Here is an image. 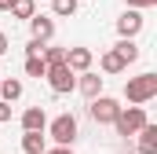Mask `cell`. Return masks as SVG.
I'll list each match as a JSON object with an SVG mask.
<instances>
[{
  "label": "cell",
  "instance_id": "24",
  "mask_svg": "<svg viewBox=\"0 0 157 154\" xmlns=\"http://www.w3.org/2000/svg\"><path fill=\"white\" fill-rule=\"evenodd\" d=\"M0 55H7V37L0 33Z\"/></svg>",
  "mask_w": 157,
  "mask_h": 154
},
{
  "label": "cell",
  "instance_id": "22",
  "mask_svg": "<svg viewBox=\"0 0 157 154\" xmlns=\"http://www.w3.org/2000/svg\"><path fill=\"white\" fill-rule=\"evenodd\" d=\"M157 0H128V7H139V11H143V7H154Z\"/></svg>",
  "mask_w": 157,
  "mask_h": 154
},
{
  "label": "cell",
  "instance_id": "3",
  "mask_svg": "<svg viewBox=\"0 0 157 154\" xmlns=\"http://www.w3.org/2000/svg\"><path fill=\"white\" fill-rule=\"evenodd\" d=\"M48 128V136L59 143V147H73L77 143V117L73 114H59L51 125H44Z\"/></svg>",
  "mask_w": 157,
  "mask_h": 154
},
{
  "label": "cell",
  "instance_id": "15",
  "mask_svg": "<svg viewBox=\"0 0 157 154\" xmlns=\"http://www.w3.org/2000/svg\"><path fill=\"white\" fill-rule=\"evenodd\" d=\"M15 18H22V22H29L33 15H37V0H11V7H7Z\"/></svg>",
  "mask_w": 157,
  "mask_h": 154
},
{
  "label": "cell",
  "instance_id": "16",
  "mask_svg": "<svg viewBox=\"0 0 157 154\" xmlns=\"http://www.w3.org/2000/svg\"><path fill=\"white\" fill-rule=\"evenodd\" d=\"M99 66H102V74H121V70H124V66H128V63H124V59H121L117 51H113V48H110V51H106V55H102V59H99Z\"/></svg>",
  "mask_w": 157,
  "mask_h": 154
},
{
  "label": "cell",
  "instance_id": "21",
  "mask_svg": "<svg viewBox=\"0 0 157 154\" xmlns=\"http://www.w3.org/2000/svg\"><path fill=\"white\" fill-rule=\"evenodd\" d=\"M7 121H11V103L0 99V125H7Z\"/></svg>",
  "mask_w": 157,
  "mask_h": 154
},
{
  "label": "cell",
  "instance_id": "17",
  "mask_svg": "<svg viewBox=\"0 0 157 154\" xmlns=\"http://www.w3.org/2000/svg\"><path fill=\"white\" fill-rule=\"evenodd\" d=\"M48 74V63H44V59H40V55H26V77H44Z\"/></svg>",
  "mask_w": 157,
  "mask_h": 154
},
{
  "label": "cell",
  "instance_id": "9",
  "mask_svg": "<svg viewBox=\"0 0 157 154\" xmlns=\"http://www.w3.org/2000/svg\"><path fill=\"white\" fill-rule=\"evenodd\" d=\"M135 136H139V154H157V125L146 121Z\"/></svg>",
  "mask_w": 157,
  "mask_h": 154
},
{
  "label": "cell",
  "instance_id": "10",
  "mask_svg": "<svg viewBox=\"0 0 157 154\" xmlns=\"http://www.w3.org/2000/svg\"><path fill=\"white\" fill-rule=\"evenodd\" d=\"M44 125H48V114H44V107H26V110H22V128L44 132Z\"/></svg>",
  "mask_w": 157,
  "mask_h": 154
},
{
  "label": "cell",
  "instance_id": "12",
  "mask_svg": "<svg viewBox=\"0 0 157 154\" xmlns=\"http://www.w3.org/2000/svg\"><path fill=\"white\" fill-rule=\"evenodd\" d=\"M44 132H33V128H22V154H44Z\"/></svg>",
  "mask_w": 157,
  "mask_h": 154
},
{
  "label": "cell",
  "instance_id": "20",
  "mask_svg": "<svg viewBox=\"0 0 157 154\" xmlns=\"http://www.w3.org/2000/svg\"><path fill=\"white\" fill-rule=\"evenodd\" d=\"M44 44H48V40H29V44H26V55H40V51H44Z\"/></svg>",
  "mask_w": 157,
  "mask_h": 154
},
{
  "label": "cell",
  "instance_id": "25",
  "mask_svg": "<svg viewBox=\"0 0 157 154\" xmlns=\"http://www.w3.org/2000/svg\"><path fill=\"white\" fill-rule=\"evenodd\" d=\"M7 7H11V0H0V11H7Z\"/></svg>",
  "mask_w": 157,
  "mask_h": 154
},
{
  "label": "cell",
  "instance_id": "4",
  "mask_svg": "<svg viewBox=\"0 0 157 154\" xmlns=\"http://www.w3.org/2000/svg\"><path fill=\"white\" fill-rule=\"evenodd\" d=\"M117 110H121V103L113 99V95H91L88 99V114H91V121L95 125H113V117H117Z\"/></svg>",
  "mask_w": 157,
  "mask_h": 154
},
{
  "label": "cell",
  "instance_id": "2",
  "mask_svg": "<svg viewBox=\"0 0 157 154\" xmlns=\"http://www.w3.org/2000/svg\"><path fill=\"white\" fill-rule=\"evenodd\" d=\"M154 95H157V74L128 77V84H124V99L128 103H150Z\"/></svg>",
  "mask_w": 157,
  "mask_h": 154
},
{
  "label": "cell",
  "instance_id": "19",
  "mask_svg": "<svg viewBox=\"0 0 157 154\" xmlns=\"http://www.w3.org/2000/svg\"><path fill=\"white\" fill-rule=\"evenodd\" d=\"M77 4L80 0H51V11L59 18H70V15H77Z\"/></svg>",
  "mask_w": 157,
  "mask_h": 154
},
{
  "label": "cell",
  "instance_id": "14",
  "mask_svg": "<svg viewBox=\"0 0 157 154\" xmlns=\"http://www.w3.org/2000/svg\"><path fill=\"white\" fill-rule=\"evenodd\" d=\"M22 81L18 77H7V81H0V95H4V103H15V99H22Z\"/></svg>",
  "mask_w": 157,
  "mask_h": 154
},
{
  "label": "cell",
  "instance_id": "8",
  "mask_svg": "<svg viewBox=\"0 0 157 154\" xmlns=\"http://www.w3.org/2000/svg\"><path fill=\"white\" fill-rule=\"evenodd\" d=\"M29 33L37 40H51L55 37V18H48V15H33L29 18Z\"/></svg>",
  "mask_w": 157,
  "mask_h": 154
},
{
  "label": "cell",
  "instance_id": "11",
  "mask_svg": "<svg viewBox=\"0 0 157 154\" xmlns=\"http://www.w3.org/2000/svg\"><path fill=\"white\" fill-rule=\"evenodd\" d=\"M77 88L91 99V95H99V92H102V77L91 74V70H84V74H77Z\"/></svg>",
  "mask_w": 157,
  "mask_h": 154
},
{
  "label": "cell",
  "instance_id": "7",
  "mask_svg": "<svg viewBox=\"0 0 157 154\" xmlns=\"http://www.w3.org/2000/svg\"><path fill=\"white\" fill-rule=\"evenodd\" d=\"M91 63H95L91 48H66V66H70L73 74H84V70H91Z\"/></svg>",
  "mask_w": 157,
  "mask_h": 154
},
{
  "label": "cell",
  "instance_id": "5",
  "mask_svg": "<svg viewBox=\"0 0 157 154\" xmlns=\"http://www.w3.org/2000/svg\"><path fill=\"white\" fill-rule=\"evenodd\" d=\"M48 88L55 92V95H66V92H73L77 88V74L66 66V63H55V66H48Z\"/></svg>",
  "mask_w": 157,
  "mask_h": 154
},
{
  "label": "cell",
  "instance_id": "23",
  "mask_svg": "<svg viewBox=\"0 0 157 154\" xmlns=\"http://www.w3.org/2000/svg\"><path fill=\"white\" fill-rule=\"evenodd\" d=\"M44 154H73V147H59V143H55V147H51V151H48V147H44Z\"/></svg>",
  "mask_w": 157,
  "mask_h": 154
},
{
  "label": "cell",
  "instance_id": "6",
  "mask_svg": "<svg viewBox=\"0 0 157 154\" xmlns=\"http://www.w3.org/2000/svg\"><path fill=\"white\" fill-rule=\"evenodd\" d=\"M117 33L121 37H139V33H143V15H139V7H128L117 18Z\"/></svg>",
  "mask_w": 157,
  "mask_h": 154
},
{
  "label": "cell",
  "instance_id": "1",
  "mask_svg": "<svg viewBox=\"0 0 157 154\" xmlns=\"http://www.w3.org/2000/svg\"><path fill=\"white\" fill-rule=\"evenodd\" d=\"M150 117H146V107L143 103H132V107H121L117 110V117H113V128H117V136H135L143 125H146Z\"/></svg>",
  "mask_w": 157,
  "mask_h": 154
},
{
  "label": "cell",
  "instance_id": "18",
  "mask_svg": "<svg viewBox=\"0 0 157 154\" xmlns=\"http://www.w3.org/2000/svg\"><path fill=\"white\" fill-rule=\"evenodd\" d=\"M40 59H44L48 66H55V63H66V48H55V44H44Z\"/></svg>",
  "mask_w": 157,
  "mask_h": 154
},
{
  "label": "cell",
  "instance_id": "13",
  "mask_svg": "<svg viewBox=\"0 0 157 154\" xmlns=\"http://www.w3.org/2000/svg\"><path fill=\"white\" fill-rule=\"evenodd\" d=\"M113 51H117L124 63H135V59H139V44H135V37H121L117 44H113Z\"/></svg>",
  "mask_w": 157,
  "mask_h": 154
}]
</instances>
